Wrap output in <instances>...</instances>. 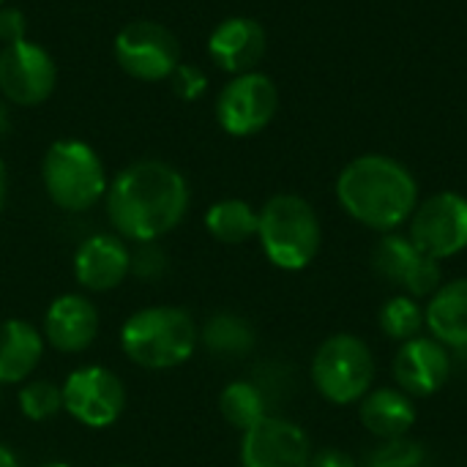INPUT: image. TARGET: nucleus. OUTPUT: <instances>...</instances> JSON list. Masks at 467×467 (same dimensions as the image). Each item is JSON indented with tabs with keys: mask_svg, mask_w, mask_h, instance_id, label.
I'll list each match as a JSON object with an SVG mask.
<instances>
[{
	"mask_svg": "<svg viewBox=\"0 0 467 467\" xmlns=\"http://www.w3.org/2000/svg\"><path fill=\"white\" fill-rule=\"evenodd\" d=\"M104 197L115 233L137 244H153L175 230L192 200L186 178L159 159H142L120 170Z\"/></svg>",
	"mask_w": 467,
	"mask_h": 467,
	"instance_id": "f257e3e1",
	"label": "nucleus"
},
{
	"mask_svg": "<svg viewBox=\"0 0 467 467\" xmlns=\"http://www.w3.org/2000/svg\"><path fill=\"white\" fill-rule=\"evenodd\" d=\"M337 200L369 230L394 233L402 227L419 205V183L413 172L380 153L353 159L337 178Z\"/></svg>",
	"mask_w": 467,
	"mask_h": 467,
	"instance_id": "f03ea898",
	"label": "nucleus"
},
{
	"mask_svg": "<svg viewBox=\"0 0 467 467\" xmlns=\"http://www.w3.org/2000/svg\"><path fill=\"white\" fill-rule=\"evenodd\" d=\"M120 345L137 367L172 369L192 358L197 348V326L186 309L148 306L123 323Z\"/></svg>",
	"mask_w": 467,
	"mask_h": 467,
	"instance_id": "7ed1b4c3",
	"label": "nucleus"
},
{
	"mask_svg": "<svg viewBox=\"0 0 467 467\" xmlns=\"http://www.w3.org/2000/svg\"><path fill=\"white\" fill-rule=\"evenodd\" d=\"M257 238L265 257L282 271L306 268L323 241L315 208L298 194H276L257 213Z\"/></svg>",
	"mask_w": 467,
	"mask_h": 467,
	"instance_id": "20e7f679",
	"label": "nucleus"
},
{
	"mask_svg": "<svg viewBox=\"0 0 467 467\" xmlns=\"http://www.w3.org/2000/svg\"><path fill=\"white\" fill-rule=\"evenodd\" d=\"M41 181L49 200L68 213L88 211L107 194L104 161L82 140L52 142L41 161Z\"/></svg>",
	"mask_w": 467,
	"mask_h": 467,
	"instance_id": "39448f33",
	"label": "nucleus"
},
{
	"mask_svg": "<svg viewBox=\"0 0 467 467\" xmlns=\"http://www.w3.org/2000/svg\"><path fill=\"white\" fill-rule=\"evenodd\" d=\"M375 380V356L353 334L328 337L312 358V383L331 405L361 402Z\"/></svg>",
	"mask_w": 467,
	"mask_h": 467,
	"instance_id": "423d86ee",
	"label": "nucleus"
},
{
	"mask_svg": "<svg viewBox=\"0 0 467 467\" xmlns=\"http://www.w3.org/2000/svg\"><path fill=\"white\" fill-rule=\"evenodd\" d=\"M118 66L140 82H161L181 63V44L175 33L153 19H131L120 27L112 44Z\"/></svg>",
	"mask_w": 467,
	"mask_h": 467,
	"instance_id": "0eeeda50",
	"label": "nucleus"
},
{
	"mask_svg": "<svg viewBox=\"0 0 467 467\" xmlns=\"http://www.w3.org/2000/svg\"><path fill=\"white\" fill-rule=\"evenodd\" d=\"M408 238L430 257L449 260L467 249V197L438 192L416 205Z\"/></svg>",
	"mask_w": 467,
	"mask_h": 467,
	"instance_id": "6e6552de",
	"label": "nucleus"
},
{
	"mask_svg": "<svg viewBox=\"0 0 467 467\" xmlns=\"http://www.w3.org/2000/svg\"><path fill=\"white\" fill-rule=\"evenodd\" d=\"M279 109V90L263 71L233 77L216 96V120L233 137L263 131Z\"/></svg>",
	"mask_w": 467,
	"mask_h": 467,
	"instance_id": "1a4fd4ad",
	"label": "nucleus"
},
{
	"mask_svg": "<svg viewBox=\"0 0 467 467\" xmlns=\"http://www.w3.org/2000/svg\"><path fill=\"white\" fill-rule=\"evenodd\" d=\"M375 274L405 296L424 298L443 285L441 260L424 254L408 235L386 233L372 252Z\"/></svg>",
	"mask_w": 467,
	"mask_h": 467,
	"instance_id": "9d476101",
	"label": "nucleus"
},
{
	"mask_svg": "<svg viewBox=\"0 0 467 467\" xmlns=\"http://www.w3.org/2000/svg\"><path fill=\"white\" fill-rule=\"evenodd\" d=\"M57 85V66L52 55L33 44L16 41L0 49V93L16 107L44 104Z\"/></svg>",
	"mask_w": 467,
	"mask_h": 467,
	"instance_id": "9b49d317",
	"label": "nucleus"
},
{
	"mask_svg": "<svg viewBox=\"0 0 467 467\" xmlns=\"http://www.w3.org/2000/svg\"><path fill=\"white\" fill-rule=\"evenodd\" d=\"M63 408L79 424L104 430L120 419L126 408V389L120 378L104 367H79L66 378Z\"/></svg>",
	"mask_w": 467,
	"mask_h": 467,
	"instance_id": "f8f14e48",
	"label": "nucleus"
},
{
	"mask_svg": "<svg viewBox=\"0 0 467 467\" xmlns=\"http://www.w3.org/2000/svg\"><path fill=\"white\" fill-rule=\"evenodd\" d=\"M312 443L306 432L279 416H265L244 432L241 467H309Z\"/></svg>",
	"mask_w": 467,
	"mask_h": 467,
	"instance_id": "ddd939ff",
	"label": "nucleus"
},
{
	"mask_svg": "<svg viewBox=\"0 0 467 467\" xmlns=\"http://www.w3.org/2000/svg\"><path fill=\"white\" fill-rule=\"evenodd\" d=\"M451 372V356L443 342L435 337H416L400 345L394 356V378L397 386L410 397H432L438 394Z\"/></svg>",
	"mask_w": 467,
	"mask_h": 467,
	"instance_id": "4468645a",
	"label": "nucleus"
},
{
	"mask_svg": "<svg viewBox=\"0 0 467 467\" xmlns=\"http://www.w3.org/2000/svg\"><path fill=\"white\" fill-rule=\"evenodd\" d=\"M265 47V30L252 16H227L208 36V57L233 77L257 71Z\"/></svg>",
	"mask_w": 467,
	"mask_h": 467,
	"instance_id": "2eb2a0df",
	"label": "nucleus"
},
{
	"mask_svg": "<svg viewBox=\"0 0 467 467\" xmlns=\"http://www.w3.org/2000/svg\"><path fill=\"white\" fill-rule=\"evenodd\" d=\"M77 282L90 293H107L131 274V249L120 235L96 233L74 254Z\"/></svg>",
	"mask_w": 467,
	"mask_h": 467,
	"instance_id": "dca6fc26",
	"label": "nucleus"
},
{
	"mask_svg": "<svg viewBox=\"0 0 467 467\" xmlns=\"http://www.w3.org/2000/svg\"><path fill=\"white\" fill-rule=\"evenodd\" d=\"M99 334V312L85 296H60L44 315V337L60 353H82Z\"/></svg>",
	"mask_w": 467,
	"mask_h": 467,
	"instance_id": "f3484780",
	"label": "nucleus"
},
{
	"mask_svg": "<svg viewBox=\"0 0 467 467\" xmlns=\"http://www.w3.org/2000/svg\"><path fill=\"white\" fill-rule=\"evenodd\" d=\"M430 337L446 348H467V276L443 282L424 309Z\"/></svg>",
	"mask_w": 467,
	"mask_h": 467,
	"instance_id": "a211bd4d",
	"label": "nucleus"
},
{
	"mask_svg": "<svg viewBox=\"0 0 467 467\" xmlns=\"http://www.w3.org/2000/svg\"><path fill=\"white\" fill-rule=\"evenodd\" d=\"M416 402L402 389H378L361 400V424L378 441L405 438L416 424Z\"/></svg>",
	"mask_w": 467,
	"mask_h": 467,
	"instance_id": "6ab92c4d",
	"label": "nucleus"
},
{
	"mask_svg": "<svg viewBox=\"0 0 467 467\" xmlns=\"http://www.w3.org/2000/svg\"><path fill=\"white\" fill-rule=\"evenodd\" d=\"M44 356L41 334L25 320L0 323V386L22 383Z\"/></svg>",
	"mask_w": 467,
	"mask_h": 467,
	"instance_id": "aec40b11",
	"label": "nucleus"
},
{
	"mask_svg": "<svg viewBox=\"0 0 467 467\" xmlns=\"http://www.w3.org/2000/svg\"><path fill=\"white\" fill-rule=\"evenodd\" d=\"M200 339L208 348V353L219 358H238L254 348V328L241 315L219 312L202 326Z\"/></svg>",
	"mask_w": 467,
	"mask_h": 467,
	"instance_id": "412c9836",
	"label": "nucleus"
},
{
	"mask_svg": "<svg viewBox=\"0 0 467 467\" xmlns=\"http://www.w3.org/2000/svg\"><path fill=\"white\" fill-rule=\"evenodd\" d=\"M219 410L230 427L246 432L268 416V397H265L263 386H257L252 380H235L222 391Z\"/></svg>",
	"mask_w": 467,
	"mask_h": 467,
	"instance_id": "4be33fe9",
	"label": "nucleus"
},
{
	"mask_svg": "<svg viewBox=\"0 0 467 467\" xmlns=\"http://www.w3.org/2000/svg\"><path fill=\"white\" fill-rule=\"evenodd\" d=\"M205 227L222 244H244L257 235V211L246 200H219L208 208Z\"/></svg>",
	"mask_w": 467,
	"mask_h": 467,
	"instance_id": "5701e85b",
	"label": "nucleus"
},
{
	"mask_svg": "<svg viewBox=\"0 0 467 467\" xmlns=\"http://www.w3.org/2000/svg\"><path fill=\"white\" fill-rule=\"evenodd\" d=\"M378 323L383 328V334L394 342H408V339H416L424 334L427 328V315L419 304V298L413 296H391L383 306H380V315H378Z\"/></svg>",
	"mask_w": 467,
	"mask_h": 467,
	"instance_id": "b1692460",
	"label": "nucleus"
},
{
	"mask_svg": "<svg viewBox=\"0 0 467 467\" xmlns=\"http://www.w3.org/2000/svg\"><path fill=\"white\" fill-rule=\"evenodd\" d=\"M427 462V449L413 438L380 441L364 460L361 467H421Z\"/></svg>",
	"mask_w": 467,
	"mask_h": 467,
	"instance_id": "393cba45",
	"label": "nucleus"
},
{
	"mask_svg": "<svg viewBox=\"0 0 467 467\" xmlns=\"http://www.w3.org/2000/svg\"><path fill=\"white\" fill-rule=\"evenodd\" d=\"M63 408V389L49 380H33L19 391V410L30 421H47Z\"/></svg>",
	"mask_w": 467,
	"mask_h": 467,
	"instance_id": "a878e982",
	"label": "nucleus"
},
{
	"mask_svg": "<svg viewBox=\"0 0 467 467\" xmlns=\"http://www.w3.org/2000/svg\"><path fill=\"white\" fill-rule=\"evenodd\" d=\"M170 88L178 99L183 101H194L208 90V77L200 66L192 63H178V68L170 74Z\"/></svg>",
	"mask_w": 467,
	"mask_h": 467,
	"instance_id": "bb28decb",
	"label": "nucleus"
},
{
	"mask_svg": "<svg viewBox=\"0 0 467 467\" xmlns=\"http://www.w3.org/2000/svg\"><path fill=\"white\" fill-rule=\"evenodd\" d=\"M167 271V254L156 244H140L137 252H131V274L140 279H159Z\"/></svg>",
	"mask_w": 467,
	"mask_h": 467,
	"instance_id": "cd10ccee",
	"label": "nucleus"
},
{
	"mask_svg": "<svg viewBox=\"0 0 467 467\" xmlns=\"http://www.w3.org/2000/svg\"><path fill=\"white\" fill-rule=\"evenodd\" d=\"M27 36V19L19 8H3L0 5V41L3 47L25 41Z\"/></svg>",
	"mask_w": 467,
	"mask_h": 467,
	"instance_id": "c85d7f7f",
	"label": "nucleus"
},
{
	"mask_svg": "<svg viewBox=\"0 0 467 467\" xmlns=\"http://www.w3.org/2000/svg\"><path fill=\"white\" fill-rule=\"evenodd\" d=\"M309 467H358V462L342 449H320V451H312Z\"/></svg>",
	"mask_w": 467,
	"mask_h": 467,
	"instance_id": "c756f323",
	"label": "nucleus"
},
{
	"mask_svg": "<svg viewBox=\"0 0 467 467\" xmlns=\"http://www.w3.org/2000/svg\"><path fill=\"white\" fill-rule=\"evenodd\" d=\"M0 467H22L19 460H16V454L8 446H3V443H0Z\"/></svg>",
	"mask_w": 467,
	"mask_h": 467,
	"instance_id": "7c9ffc66",
	"label": "nucleus"
},
{
	"mask_svg": "<svg viewBox=\"0 0 467 467\" xmlns=\"http://www.w3.org/2000/svg\"><path fill=\"white\" fill-rule=\"evenodd\" d=\"M8 129H11V115H8V107L0 101V137H5Z\"/></svg>",
	"mask_w": 467,
	"mask_h": 467,
	"instance_id": "2f4dec72",
	"label": "nucleus"
},
{
	"mask_svg": "<svg viewBox=\"0 0 467 467\" xmlns=\"http://www.w3.org/2000/svg\"><path fill=\"white\" fill-rule=\"evenodd\" d=\"M5 194H8V175H5V164L0 161V211L5 205Z\"/></svg>",
	"mask_w": 467,
	"mask_h": 467,
	"instance_id": "473e14b6",
	"label": "nucleus"
},
{
	"mask_svg": "<svg viewBox=\"0 0 467 467\" xmlns=\"http://www.w3.org/2000/svg\"><path fill=\"white\" fill-rule=\"evenodd\" d=\"M41 467H71V465H66V462H49V465H41Z\"/></svg>",
	"mask_w": 467,
	"mask_h": 467,
	"instance_id": "72a5a7b5",
	"label": "nucleus"
},
{
	"mask_svg": "<svg viewBox=\"0 0 467 467\" xmlns=\"http://www.w3.org/2000/svg\"><path fill=\"white\" fill-rule=\"evenodd\" d=\"M115 467H126V465H115Z\"/></svg>",
	"mask_w": 467,
	"mask_h": 467,
	"instance_id": "f704fd0d",
	"label": "nucleus"
},
{
	"mask_svg": "<svg viewBox=\"0 0 467 467\" xmlns=\"http://www.w3.org/2000/svg\"><path fill=\"white\" fill-rule=\"evenodd\" d=\"M0 5H3V0H0Z\"/></svg>",
	"mask_w": 467,
	"mask_h": 467,
	"instance_id": "c9c22d12",
	"label": "nucleus"
}]
</instances>
